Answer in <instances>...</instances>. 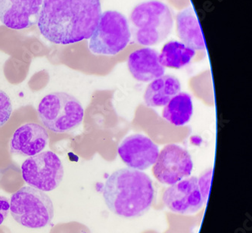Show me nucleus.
<instances>
[{"label": "nucleus", "mask_w": 252, "mask_h": 233, "mask_svg": "<svg viewBox=\"0 0 252 233\" xmlns=\"http://www.w3.org/2000/svg\"><path fill=\"white\" fill-rule=\"evenodd\" d=\"M102 13L101 0H44L38 28L51 43L73 44L91 37Z\"/></svg>", "instance_id": "nucleus-1"}, {"label": "nucleus", "mask_w": 252, "mask_h": 233, "mask_svg": "<svg viewBox=\"0 0 252 233\" xmlns=\"http://www.w3.org/2000/svg\"><path fill=\"white\" fill-rule=\"evenodd\" d=\"M102 195L112 213L124 218H137L153 205L155 189L153 180L144 172L122 168L108 178Z\"/></svg>", "instance_id": "nucleus-2"}, {"label": "nucleus", "mask_w": 252, "mask_h": 233, "mask_svg": "<svg viewBox=\"0 0 252 233\" xmlns=\"http://www.w3.org/2000/svg\"><path fill=\"white\" fill-rule=\"evenodd\" d=\"M131 37L140 46H153L168 37L174 28V15L167 4L150 0L136 5L129 19Z\"/></svg>", "instance_id": "nucleus-3"}, {"label": "nucleus", "mask_w": 252, "mask_h": 233, "mask_svg": "<svg viewBox=\"0 0 252 233\" xmlns=\"http://www.w3.org/2000/svg\"><path fill=\"white\" fill-rule=\"evenodd\" d=\"M38 116L44 127L54 133L72 131L84 119V110L80 101L64 92L48 94L39 102Z\"/></svg>", "instance_id": "nucleus-4"}, {"label": "nucleus", "mask_w": 252, "mask_h": 233, "mask_svg": "<svg viewBox=\"0 0 252 233\" xmlns=\"http://www.w3.org/2000/svg\"><path fill=\"white\" fill-rule=\"evenodd\" d=\"M10 213L20 225L30 229H41L53 221V202L43 191L25 186L12 194Z\"/></svg>", "instance_id": "nucleus-5"}, {"label": "nucleus", "mask_w": 252, "mask_h": 233, "mask_svg": "<svg viewBox=\"0 0 252 233\" xmlns=\"http://www.w3.org/2000/svg\"><path fill=\"white\" fill-rule=\"evenodd\" d=\"M131 38L127 18L118 11H105L90 38L89 49L98 56H115L125 50Z\"/></svg>", "instance_id": "nucleus-6"}, {"label": "nucleus", "mask_w": 252, "mask_h": 233, "mask_svg": "<svg viewBox=\"0 0 252 233\" xmlns=\"http://www.w3.org/2000/svg\"><path fill=\"white\" fill-rule=\"evenodd\" d=\"M22 174L30 186L43 192H51L63 181L64 168L57 154L46 151L25 160L22 165Z\"/></svg>", "instance_id": "nucleus-7"}, {"label": "nucleus", "mask_w": 252, "mask_h": 233, "mask_svg": "<svg viewBox=\"0 0 252 233\" xmlns=\"http://www.w3.org/2000/svg\"><path fill=\"white\" fill-rule=\"evenodd\" d=\"M193 162L189 151L177 144H169L159 152L153 167L155 177L171 186L191 175Z\"/></svg>", "instance_id": "nucleus-8"}, {"label": "nucleus", "mask_w": 252, "mask_h": 233, "mask_svg": "<svg viewBox=\"0 0 252 233\" xmlns=\"http://www.w3.org/2000/svg\"><path fill=\"white\" fill-rule=\"evenodd\" d=\"M162 199L169 210L182 215L194 214L205 204L196 176H189L171 185L164 191Z\"/></svg>", "instance_id": "nucleus-9"}, {"label": "nucleus", "mask_w": 252, "mask_h": 233, "mask_svg": "<svg viewBox=\"0 0 252 233\" xmlns=\"http://www.w3.org/2000/svg\"><path fill=\"white\" fill-rule=\"evenodd\" d=\"M118 152L128 168L142 171L154 165L158 157L159 148L146 136L133 134L122 142Z\"/></svg>", "instance_id": "nucleus-10"}, {"label": "nucleus", "mask_w": 252, "mask_h": 233, "mask_svg": "<svg viewBox=\"0 0 252 233\" xmlns=\"http://www.w3.org/2000/svg\"><path fill=\"white\" fill-rule=\"evenodd\" d=\"M44 0H0V21L7 28L23 30L36 25Z\"/></svg>", "instance_id": "nucleus-11"}, {"label": "nucleus", "mask_w": 252, "mask_h": 233, "mask_svg": "<svg viewBox=\"0 0 252 233\" xmlns=\"http://www.w3.org/2000/svg\"><path fill=\"white\" fill-rule=\"evenodd\" d=\"M48 140L49 135L41 125L26 123L14 133L10 142V153L18 156H34L46 148Z\"/></svg>", "instance_id": "nucleus-12"}, {"label": "nucleus", "mask_w": 252, "mask_h": 233, "mask_svg": "<svg viewBox=\"0 0 252 233\" xmlns=\"http://www.w3.org/2000/svg\"><path fill=\"white\" fill-rule=\"evenodd\" d=\"M159 53L154 49L145 47L129 56L127 66L133 78L139 82H152L164 75L165 67L159 62Z\"/></svg>", "instance_id": "nucleus-13"}, {"label": "nucleus", "mask_w": 252, "mask_h": 233, "mask_svg": "<svg viewBox=\"0 0 252 233\" xmlns=\"http://www.w3.org/2000/svg\"><path fill=\"white\" fill-rule=\"evenodd\" d=\"M177 32L183 43L194 50H205V40L194 8L188 6L176 17Z\"/></svg>", "instance_id": "nucleus-14"}, {"label": "nucleus", "mask_w": 252, "mask_h": 233, "mask_svg": "<svg viewBox=\"0 0 252 233\" xmlns=\"http://www.w3.org/2000/svg\"><path fill=\"white\" fill-rule=\"evenodd\" d=\"M181 92V84L177 77L163 75L148 86L143 99L146 106L158 108L165 106L172 98Z\"/></svg>", "instance_id": "nucleus-15"}, {"label": "nucleus", "mask_w": 252, "mask_h": 233, "mask_svg": "<svg viewBox=\"0 0 252 233\" xmlns=\"http://www.w3.org/2000/svg\"><path fill=\"white\" fill-rule=\"evenodd\" d=\"M164 107L163 117L177 127L187 124L193 115V103L187 92H179Z\"/></svg>", "instance_id": "nucleus-16"}, {"label": "nucleus", "mask_w": 252, "mask_h": 233, "mask_svg": "<svg viewBox=\"0 0 252 233\" xmlns=\"http://www.w3.org/2000/svg\"><path fill=\"white\" fill-rule=\"evenodd\" d=\"M195 54V50L182 42L171 40L163 46L158 56L159 62L164 67L180 69L189 64Z\"/></svg>", "instance_id": "nucleus-17"}, {"label": "nucleus", "mask_w": 252, "mask_h": 233, "mask_svg": "<svg viewBox=\"0 0 252 233\" xmlns=\"http://www.w3.org/2000/svg\"><path fill=\"white\" fill-rule=\"evenodd\" d=\"M12 113V105L9 96L0 89V127L8 122Z\"/></svg>", "instance_id": "nucleus-18"}, {"label": "nucleus", "mask_w": 252, "mask_h": 233, "mask_svg": "<svg viewBox=\"0 0 252 233\" xmlns=\"http://www.w3.org/2000/svg\"><path fill=\"white\" fill-rule=\"evenodd\" d=\"M213 174V168H209L204 171L198 178V187L201 192V196L203 198L205 204L208 202L209 196L210 188H211V179Z\"/></svg>", "instance_id": "nucleus-19"}, {"label": "nucleus", "mask_w": 252, "mask_h": 233, "mask_svg": "<svg viewBox=\"0 0 252 233\" xmlns=\"http://www.w3.org/2000/svg\"><path fill=\"white\" fill-rule=\"evenodd\" d=\"M10 211V201L4 196H0V225L8 217Z\"/></svg>", "instance_id": "nucleus-20"}]
</instances>
